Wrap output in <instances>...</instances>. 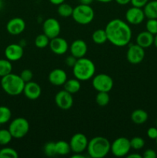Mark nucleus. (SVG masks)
<instances>
[{"mask_svg":"<svg viewBox=\"0 0 157 158\" xmlns=\"http://www.w3.org/2000/svg\"><path fill=\"white\" fill-rule=\"evenodd\" d=\"M88 140L86 136L82 133L75 134L71 137L69 145H70L71 151L73 153H83L87 149Z\"/></svg>","mask_w":157,"mask_h":158,"instance_id":"9","label":"nucleus"},{"mask_svg":"<svg viewBox=\"0 0 157 158\" xmlns=\"http://www.w3.org/2000/svg\"><path fill=\"white\" fill-rule=\"evenodd\" d=\"M64 89L67 92L70 93L71 94H74L78 93L81 88V83L76 78L70 79V80H66V83H64Z\"/></svg>","mask_w":157,"mask_h":158,"instance_id":"23","label":"nucleus"},{"mask_svg":"<svg viewBox=\"0 0 157 158\" xmlns=\"http://www.w3.org/2000/svg\"><path fill=\"white\" fill-rule=\"evenodd\" d=\"M119 5H121V6H126V5L130 3L131 0H115Z\"/></svg>","mask_w":157,"mask_h":158,"instance_id":"42","label":"nucleus"},{"mask_svg":"<svg viewBox=\"0 0 157 158\" xmlns=\"http://www.w3.org/2000/svg\"><path fill=\"white\" fill-rule=\"evenodd\" d=\"M92 41L95 43V44L101 45L104 44L108 41L107 34L105 29H99L94 31V32L92 35Z\"/></svg>","mask_w":157,"mask_h":158,"instance_id":"24","label":"nucleus"},{"mask_svg":"<svg viewBox=\"0 0 157 158\" xmlns=\"http://www.w3.org/2000/svg\"><path fill=\"white\" fill-rule=\"evenodd\" d=\"M23 94L29 100H37L41 96L42 89L39 84L35 82L29 81L25 83Z\"/></svg>","mask_w":157,"mask_h":158,"instance_id":"17","label":"nucleus"},{"mask_svg":"<svg viewBox=\"0 0 157 158\" xmlns=\"http://www.w3.org/2000/svg\"><path fill=\"white\" fill-rule=\"evenodd\" d=\"M44 153L48 157H53L56 155L55 152V143L54 142H48L44 146Z\"/></svg>","mask_w":157,"mask_h":158,"instance_id":"35","label":"nucleus"},{"mask_svg":"<svg viewBox=\"0 0 157 158\" xmlns=\"http://www.w3.org/2000/svg\"><path fill=\"white\" fill-rule=\"evenodd\" d=\"M146 31L155 35L157 34V19H148L146 24Z\"/></svg>","mask_w":157,"mask_h":158,"instance_id":"34","label":"nucleus"},{"mask_svg":"<svg viewBox=\"0 0 157 158\" xmlns=\"http://www.w3.org/2000/svg\"><path fill=\"white\" fill-rule=\"evenodd\" d=\"M24 54L22 46L16 43H12L5 49V56L11 62H15L21 60Z\"/></svg>","mask_w":157,"mask_h":158,"instance_id":"14","label":"nucleus"},{"mask_svg":"<svg viewBox=\"0 0 157 158\" xmlns=\"http://www.w3.org/2000/svg\"><path fill=\"white\" fill-rule=\"evenodd\" d=\"M149 0H131L130 3L132 6L139 8H143L146 5Z\"/></svg>","mask_w":157,"mask_h":158,"instance_id":"37","label":"nucleus"},{"mask_svg":"<svg viewBox=\"0 0 157 158\" xmlns=\"http://www.w3.org/2000/svg\"><path fill=\"white\" fill-rule=\"evenodd\" d=\"M12 117V111L6 106H0V124L7 123Z\"/></svg>","mask_w":157,"mask_h":158,"instance_id":"28","label":"nucleus"},{"mask_svg":"<svg viewBox=\"0 0 157 158\" xmlns=\"http://www.w3.org/2000/svg\"><path fill=\"white\" fill-rule=\"evenodd\" d=\"M92 86L98 92L109 93L113 87V80L110 76L99 73L92 77Z\"/></svg>","mask_w":157,"mask_h":158,"instance_id":"8","label":"nucleus"},{"mask_svg":"<svg viewBox=\"0 0 157 158\" xmlns=\"http://www.w3.org/2000/svg\"><path fill=\"white\" fill-rule=\"evenodd\" d=\"M49 42H50V39L47 35H45L44 33L39 34L35 37V45L38 49H44L49 46Z\"/></svg>","mask_w":157,"mask_h":158,"instance_id":"29","label":"nucleus"},{"mask_svg":"<svg viewBox=\"0 0 157 158\" xmlns=\"http://www.w3.org/2000/svg\"><path fill=\"white\" fill-rule=\"evenodd\" d=\"M131 148L130 140L124 137H119L115 139L111 143L110 151L114 156L117 157H122L127 156Z\"/></svg>","mask_w":157,"mask_h":158,"instance_id":"7","label":"nucleus"},{"mask_svg":"<svg viewBox=\"0 0 157 158\" xmlns=\"http://www.w3.org/2000/svg\"><path fill=\"white\" fill-rule=\"evenodd\" d=\"M52 5H55V6H58V5L62 4V3L65 2L66 0H49Z\"/></svg>","mask_w":157,"mask_h":158,"instance_id":"43","label":"nucleus"},{"mask_svg":"<svg viewBox=\"0 0 157 158\" xmlns=\"http://www.w3.org/2000/svg\"><path fill=\"white\" fill-rule=\"evenodd\" d=\"M71 55L75 58L79 59L85 57L88 51V46L86 42L83 40H76L72 43L69 46Z\"/></svg>","mask_w":157,"mask_h":158,"instance_id":"18","label":"nucleus"},{"mask_svg":"<svg viewBox=\"0 0 157 158\" xmlns=\"http://www.w3.org/2000/svg\"><path fill=\"white\" fill-rule=\"evenodd\" d=\"M157 157V154L155 151L152 149H147L143 153V157L144 158H155Z\"/></svg>","mask_w":157,"mask_h":158,"instance_id":"39","label":"nucleus"},{"mask_svg":"<svg viewBox=\"0 0 157 158\" xmlns=\"http://www.w3.org/2000/svg\"><path fill=\"white\" fill-rule=\"evenodd\" d=\"M147 112L143 109H136L131 114V120L135 124H143L145 123L148 120Z\"/></svg>","mask_w":157,"mask_h":158,"instance_id":"21","label":"nucleus"},{"mask_svg":"<svg viewBox=\"0 0 157 158\" xmlns=\"http://www.w3.org/2000/svg\"><path fill=\"white\" fill-rule=\"evenodd\" d=\"M71 151H71L69 143L65 140H59L58 142H55V152L57 155H67Z\"/></svg>","mask_w":157,"mask_h":158,"instance_id":"25","label":"nucleus"},{"mask_svg":"<svg viewBox=\"0 0 157 158\" xmlns=\"http://www.w3.org/2000/svg\"><path fill=\"white\" fill-rule=\"evenodd\" d=\"M126 157L127 158H142L143 156L139 154H137V153H132V154H128Z\"/></svg>","mask_w":157,"mask_h":158,"instance_id":"41","label":"nucleus"},{"mask_svg":"<svg viewBox=\"0 0 157 158\" xmlns=\"http://www.w3.org/2000/svg\"><path fill=\"white\" fill-rule=\"evenodd\" d=\"M145 15L148 19H157V0L148 2L143 7Z\"/></svg>","mask_w":157,"mask_h":158,"instance_id":"22","label":"nucleus"},{"mask_svg":"<svg viewBox=\"0 0 157 158\" xmlns=\"http://www.w3.org/2000/svg\"><path fill=\"white\" fill-rule=\"evenodd\" d=\"M147 136L149 138L152 139V140H155L157 137V127H152L149 128L147 131Z\"/></svg>","mask_w":157,"mask_h":158,"instance_id":"38","label":"nucleus"},{"mask_svg":"<svg viewBox=\"0 0 157 158\" xmlns=\"http://www.w3.org/2000/svg\"><path fill=\"white\" fill-rule=\"evenodd\" d=\"M25 83L19 75L12 73L1 79L2 88L5 93L10 96H18L23 93Z\"/></svg>","mask_w":157,"mask_h":158,"instance_id":"4","label":"nucleus"},{"mask_svg":"<svg viewBox=\"0 0 157 158\" xmlns=\"http://www.w3.org/2000/svg\"><path fill=\"white\" fill-rule=\"evenodd\" d=\"M18 154L15 149L12 148H3L0 150V158H18Z\"/></svg>","mask_w":157,"mask_h":158,"instance_id":"32","label":"nucleus"},{"mask_svg":"<svg viewBox=\"0 0 157 158\" xmlns=\"http://www.w3.org/2000/svg\"><path fill=\"white\" fill-rule=\"evenodd\" d=\"M110 97L108 92H98L95 97V102L99 106H105L109 103Z\"/></svg>","mask_w":157,"mask_h":158,"instance_id":"31","label":"nucleus"},{"mask_svg":"<svg viewBox=\"0 0 157 158\" xmlns=\"http://www.w3.org/2000/svg\"><path fill=\"white\" fill-rule=\"evenodd\" d=\"M57 12H58V14L60 16L63 17V18H68V17L72 16L73 8L68 3L63 2L58 6Z\"/></svg>","mask_w":157,"mask_h":158,"instance_id":"27","label":"nucleus"},{"mask_svg":"<svg viewBox=\"0 0 157 158\" xmlns=\"http://www.w3.org/2000/svg\"><path fill=\"white\" fill-rule=\"evenodd\" d=\"M72 72L75 78L79 81H87L94 77L95 66L93 62L88 58H79L72 67Z\"/></svg>","mask_w":157,"mask_h":158,"instance_id":"2","label":"nucleus"},{"mask_svg":"<svg viewBox=\"0 0 157 158\" xmlns=\"http://www.w3.org/2000/svg\"><path fill=\"white\" fill-rule=\"evenodd\" d=\"M80 3L81 4H85V5H90L94 0H79Z\"/></svg>","mask_w":157,"mask_h":158,"instance_id":"45","label":"nucleus"},{"mask_svg":"<svg viewBox=\"0 0 157 158\" xmlns=\"http://www.w3.org/2000/svg\"><path fill=\"white\" fill-rule=\"evenodd\" d=\"M19 76L25 83H28L29 81H32V77H33V73H32V72L30 69H26L22 71Z\"/></svg>","mask_w":157,"mask_h":158,"instance_id":"36","label":"nucleus"},{"mask_svg":"<svg viewBox=\"0 0 157 158\" xmlns=\"http://www.w3.org/2000/svg\"><path fill=\"white\" fill-rule=\"evenodd\" d=\"M72 158H84L85 156L82 154V153H74L73 155H72Z\"/></svg>","mask_w":157,"mask_h":158,"instance_id":"44","label":"nucleus"},{"mask_svg":"<svg viewBox=\"0 0 157 158\" xmlns=\"http://www.w3.org/2000/svg\"><path fill=\"white\" fill-rule=\"evenodd\" d=\"M42 29L43 33L51 40L58 36L61 32V26L56 19L49 18L43 23Z\"/></svg>","mask_w":157,"mask_h":158,"instance_id":"10","label":"nucleus"},{"mask_svg":"<svg viewBox=\"0 0 157 158\" xmlns=\"http://www.w3.org/2000/svg\"><path fill=\"white\" fill-rule=\"evenodd\" d=\"M9 131L12 137L15 139H21L29 133V123L26 118L17 117L12 120L9 126Z\"/></svg>","mask_w":157,"mask_h":158,"instance_id":"6","label":"nucleus"},{"mask_svg":"<svg viewBox=\"0 0 157 158\" xmlns=\"http://www.w3.org/2000/svg\"><path fill=\"white\" fill-rule=\"evenodd\" d=\"M144 11L142 8L132 7L129 8L126 12V19L129 24L131 25H139L145 19Z\"/></svg>","mask_w":157,"mask_h":158,"instance_id":"13","label":"nucleus"},{"mask_svg":"<svg viewBox=\"0 0 157 158\" xmlns=\"http://www.w3.org/2000/svg\"><path fill=\"white\" fill-rule=\"evenodd\" d=\"M144 49L138 44L131 45L126 52V59L132 64H139L145 58Z\"/></svg>","mask_w":157,"mask_h":158,"instance_id":"11","label":"nucleus"},{"mask_svg":"<svg viewBox=\"0 0 157 158\" xmlns=\"http://www.w3.org/2000/svg\"><path fill=\"white\" fill-rule=\"evenodd\" d=\"M155 142H156V144H157V137H156V139H155Z\"/></svg>","mask_w":157,"mask_h":158,"instance_id":"49","label":"nucleus"},{"mask_svg":"<svg viewBox=\"0 0 157 158\" xmlns=\"http://www.w3.org/2000/svg\"><path fill=\"white\" fill-rule=\"evenodd\" d=\"M95 1L99 2H102V3H108L113 1V0H95Z\"/></svg>","mask_w":157,"mask_h":158,"instance_id":"46","label":"nucleus"},{"mask_svg":"<svg viewBox=\"0 0 157 158\" xmlns=\"http://www.w3.org/2000/svg\"><path fill=\"white\" fill-rule=\"evenodd\" d=\"M153 44L155 45V47L157 48V34H155V35H154V43Z\"/></svg>","mask_w":157,"mask_h":158,"instance_id":"47","label":"nucleus"},{"mask_svg":"<svg viewBox=\"0 0 157 158\" xmlns=\"http://www.w3.org/2000/svg\"><path fill=\"white\" fill-rule=\"evenodd\" d=\"M154 43V35L150 33L148 31H143L139 32L136 36V44L141 47L146 49L149 48Z\"/></svg>","mask_w":157,"mask_h":158,"instance_id":"20","label":"nucleus"},{"mask_svg":"<svg viewBox=\"0 0 157 158\" xmlns=\"http://www.w3.org/2000/svg\"><path fill=\"white\" fill-rule=\"evenodd\" d=\"M95 16V12L90 5L79 4L73 8L72 17L74 21L80 25H88L91 23Z\"/></svg>","mask_w":157,"mask_h":158,"instance_id":"5","label":"nucleus"},{"mask_svg":"<svg viewBox=\"0 0 157 158\" xmlns=\"http://www.w3.org/2000/svg\"><path fill=\"white\" fill-rule=\"evenodd\" d=\"M131 148L134 150H140L145 146V140L140 137H134L130 140Z\"/></svg>","mask_w":157,"mask_h":158,"instance_id":"33","label":"nucleus"},{"mask_svg":"<svg viewBox=\"0 0 157 158\" xmlns=\"http://www.w3.org/2000/svg\"><path fill=\"white\" fill-rule=\"evenodd\" d=\"M0 150H1V148H0Z\"/></svg>","mask_w":157,"mask_h":158,"instance_id":"51","label":"nucleus"},{"mask_svg":"<svg viewBox=\"0 0 157 158\" xmlns=\"http://www.w3.org/2000/svg\"><path fill=\"white\" fill-rule=\"evenodd\" d=\"M108 41L118 47L126 46L132 39V29L126 22L119 19H114L106 25L105 28Z\"/></svg>","mask_w":157,"mask_h":158,"instance_id":"1","label":"nucleus"},{"mask_svg":"<svg viewBox=\"0 0 157 158\" xmlns=\"http://www.w3.org/2000/svg\"><path fill=\"white\" fill-rule=\"evenodd\" d=\"M67 80V74L62 69H53L49 74V81L54 86H62Z\"/></svg>","mask_w":157,"mask_h":158,"instance_id":"19","label":"nucleus"},{"mask_svg":"<svg viewBox=\"0 0 157 158\" xmlns=\"http://www.w3.org/2000/svg\"><path fill=\"white\" fill-rule=\"evenodd\" d=\"M77 60L78 59L75 58V56H73L72 55H70L69 56L67 57V58L66 59V65H67L69 67H73L74 65L75 64V63H76Z\"/></svg>","mask_w":157,"mask_h":158,"instance_id":"40","label":"nucleus"},{"mask_svg":"<svg viewBox=\"0 0 157 158\" xmlns=\"http://www.w3.org/2000/svg\"><path fill=\"white\" fill-rule=\"evenodd\" d=\"M111 143L104 137H95L89 141L87 146L88 154L92 158H103L110 151Z\"/></svg>","mask_w":157,"mask_h":158,"instance_id":"3","label":"nucleus"},{"mask_svg":"<svg viewBox=\"0 0 157 158\" xmlns=\"http://www.w3.org/2000/svg\"><path fill=\"white\" fill-rule=\"evenodd\" d=\"M2 7H3V2L2 0H0V10L2 9Z\"/></svg>","mask_w":157,"mask_h":158,"instance_id":"48","label":"nucleus"},{"mask_svg":"<svg viewBox=\"0 0 157 158\" xmlns=\"http://www.w3.org/2000/svg\"><path fill=\"white\" fill-rule=\"evenodd\" d=\"M156 127H157V120H156Z\"/></svg>","mask_w":157,"mask_h":158,"instance_id":"50","label":"nucleus"},{"mask_svg":"<svg viewBox=\"0 0 157 158\" xmlns=\"http://www.w3.org/2000/svg\"><path fill=\"white\" fill-rule=\"evenodd\" d=\"M49 46L51 51L56 55H63L69 49L67 41L59 36L51 39Z\"/></svg>","mask_w":157,"mask_h":158,"instance_id":"15","label":"nucleus"},{"mask_svg":"<svg viewBox=\"0 0 157 158\" xmlns=\"http://www.w3.org/2000/svg\"><path fill=\"white\" fill-rule=\"evenodd\" d=\"M55 102L58 108L63 110H67L73 105V97L70 93L63 89L57 93L55 97Z\"/></svg>","mask_w":157,"mask_h":158,"instance_id":"12","label":"nucleus"},{"mask_svg":"<svg viewBox=\"0 0 157 158\" xmlns=\"http://www.w3.org/2000/svg\"><path fill=\"white\" fill-rule=\"evenodd\" d=\"M12 136L9 132V129L0 130V146H6L9 144L12 140Z\"/></svg>","mask_w":157,"mask_h":158,"instance_id":"30","label":"nucleus"},{"mask_svg":"<svg viewBox=\"0 0 157 158\" xmlns=\"http://www.w3.org/2000/svg\"><path fill=\"white\" fill-rule=\"evenodd\" d=\"M6 29L11 35H19L26 29V23L22 19L19 17L12 18L7 23Z\"/></svg>","mask_w":157,"mask_h":158,"instance_id":"16","label":"nucleus"},{"mask_svg":"<svg viewBox=\"0 0 157 158\" xmlns=\"http://www.w3.org/2000/svg\"><path fill=\"white\" fill-rule=\"evenodd\" d=\"M12 71V62L7 59H0V77L11 73Z\"/></svg>","mask_w":157,"mask_h":158,"instance_id":"26","label":"nucleus"}]
</instances>
